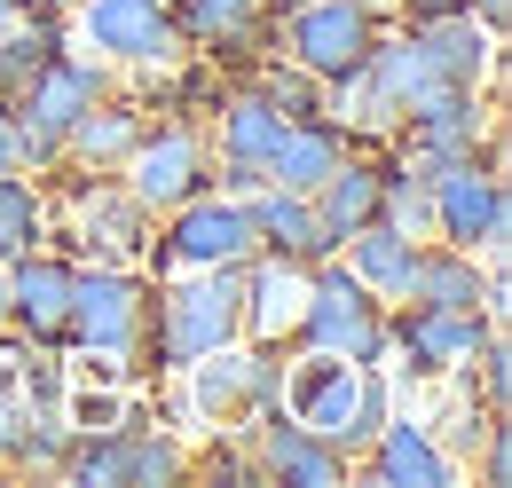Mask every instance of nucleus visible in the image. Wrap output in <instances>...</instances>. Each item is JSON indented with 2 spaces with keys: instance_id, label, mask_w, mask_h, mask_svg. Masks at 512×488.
Here are the masks:
<instances>
[{
  "instance_id": "31",
  "label": "nucleus",
  "mask_w": 512,
  "mask_h": 488,
  "mask_svg": "<svg viewBox=\"0 0 512 488\" xmlns=\"http://www.w3.org/2000/svg\"><path fill=\"white\" fill-rule=\"evenodd\" d=\"M32 433V410H24V386L8 378V363H0V457H16V441Z\"/></svg>"
},
{
  "instance_id": "39",
  "label": "nucleus",
  "mask_w": 512,
  "mask_h": 488,
  "mask_svg": "<svg viewBox=\"0 0 512 488\" xmlns=\"http://www.w3.org/2000/svg\"><path fill=\"white\" fill-rule=\"evenodd\" d=\"M8 16H16V0H0V24H8Z\"/></svg>"
},
{
  "instance_id": "41",
  "label": "nucleus",
  "mask_w": 512,
  "mask_h": 488,
  "mask_svg": "<svg viewBox=\"0 0 512 488\" xmlns=\"http://www.w3.org/2000/svg\"><path fill=\"white\" fill-rule=\"evenodd\" d=\"M166 8H174V0H166Z\"/></svg>"
},
{
  "instance_id": "22",
  "label": "nucleus",
  "mask_w": 512,
  "mask_h": 488,
  "mask_svg": "<svg viewBox=\"0 0 512 488\" xmlns=\"http://www.w3.org/2000/svg\"><path fill=\"white\" fill-rule=\"evenodd\" d=\"M308 205H316V229L331 244H347L363 221H379V166H355V158H339L316 189H308Z\"/></svg>"
},
{
  "instance_id": "38",
  "label": "nucleus",
  "mask_w": 512,
  "mask_h": 488,
  "mask_svg": "<svg viewBox=\"0 0 512 488\" xmlns=\"http://www.w3.org/2000/svg\"><path fill=\"white\" fill-rule=\"evenodd\" d=\"M0 323H8V268H0Z\"/></svg>"
},
{
  "instance_id": "1",
  "label": "nucleus",
  "mask_w": 512,
  "mask_h": 488,
  "mask_svg": "<svg viewBox=\"0 0 512 488\" xmlns=\"http://www.w3.org/2000/svg\"><path fill=\"white\" fill-rule=\"evenodd\" d=\"M276 394L292 402V418L308 433L339 441V449H363V441L386 426V386L371 378V363H347V355H323V347L292 370Z\"/></svg>"
},
{
  "instance_id": "4",
  "label": "nucleus",
  "mask_w": 512,
  "mask_h": 488,
  "mask_svg": "<svg viewBox=\"0 0 512 488\" xmlns=\"http://www.w3.org/2000/svg\"><path fill=\"white\" fill-rule=\"evenodd\" d=\"M71 347H87V355H103V363H119V355H142V339H150V292L134 284L127 268H71V323H64Z\"/></svg>"
},
{
  "instance_id": "18",
  "label": "nucleus",
  "mask_w": 512,
  "mask_h": 488,
  "mask_svg": "<svg viewBox=\"0 0 512 488\" xmlns=\"http://www.w3.org/2000/svg\"><path fill=\"white\" fill-rule=\"evenodd\" d=\"M410 142H418V166H442V158H465L481 142V111H473V87H426L410 111Z\"/></svg>"
},
{
  "instance_id": "12",
  "label": "nucleus",
  "mask_w": 512,
  "mask_h": 488,
  "mask_svg": "<svg viewBox=\"0 0 512 488\" xmlns=\"http://www.w3.org/2000/svg\"><path fill=\"white\" fill-rule=\"evenodd\" d=\"M276 363L260 355H237V347H213L190 363V402L197 418H245V410H276Z\"/></svg>"
},
{
  "instance_id": "8",
  "label": "nucleus",
  "mask_w": 512,
  "mask_h": 488,
  "mask_svg": "<svg viewBox=\"0 0 512 488\" xmlns=\"http://www.w3.org/2000/svg\"><path fill=\"white\" fill-rule=\"evenodd\" d=\"M253 252H260V237H253L245 197H205L197 189L190 205H174V229L158 244V268H245Z\"/></svg>"
},
{
  "instance_id": "9",
  "label": "nucleus",
  "mask_w": 512,
  "mask_h": 488,
  "mask_svg": "<svg viewBox=\"0 0 512 488\" xmlns=\"http://www.w3.org/2000/svg\"><path fill=\"white\" fill-rule=\"evenodd\" d=\"M134 174V205L142 213H174V205H190L197 189H205V150H197L190 126H158V134H134V150L119 158Z\"/></svg>"
},
{
  "instance_id": "13",
  "label": "nucleus",
  "mask_w": 512,
  "mask_h": 488,
  "mask_svg": "<svg viewBox=\"0 0 512 488\" xmlns=\"http://www.w3.org/2000/svg\"><path fill=\"white\" fill-rule=\"evenodd\" d=\"M308 260H276V252H253L245 260V323L237 331H253L260 347H276V339H292L300 331V315H308Z\"/></svg>"
},
{
  "instance_id": "23",
  "label": "nucleus",
  "mask_w": 512,
  "mask_h": 488,
  "mask_svg": "<svg viewBox=\"0 0 512 488\" xmlns=\"http://www.w3.org/2000/svg\"><path fill=\"white\" fill-rule=\"evenodd\" d=\"M339 158H347V150H339V134H331L323 119H292V126H284V142L268 150L260 182H268V189H300V197H308Z\"/></svg>"
},
{
  "instance_id": "37",
  "label": "nucleus",
  "mask_w": 512,
  "mask_h": 488,
  "mask_svg": "<svg viewBox=\"0 0 512 488\" xmlns=\"http://www.w3.org/2000/svg\"><path fill=\"white\" fill-rule=\"evenodd\" d=\"M449 8H465V0H410V16L426 24V16H449Z\"/></svg>"
},
{
  "instance_id": "2",
  "label": "nucleus",
  "mask_w": 512,
  "mask_h": 488,
  "mask_svg": "<svg viewBox=\"0 0 512 488\" xmlns=\"http://www.w3.org/2000/svg\"><path fill=\"white\" fill-rule=\"evenodd\" d=\"M245 323V268H190L182 284L158 292V363L190 370L213 347H237Z\"/></svg>"
},
{
  "instance_id": "7",
  "label": "nucleus",
  "mask_w": 512,
  "mask_h": 488,
  "mask_svg": "<svg viewBox=\"0 0 512 488\" xmlns=\"http://www.w3.org/2000/svg\"><path fill=\"white\" fill-rule=\"evenodd\" d=\"M292 63L308 71V79H355L363 56L379 48V16H371V0H300L292 8Z\"/></svg>"
},
{
  "instance_id": "36",
  "label": "nucleus",
  "mask_w": 512,
  "mask_h": 488,
  "mask_svg": "<svg viewBox=\"0 0 512 488\" xmlns=\"http://www.w3.org/2000/svg\"><path fill=\"white\" fill-rule=\"evenodd\" d=\"M16 8H24V16H40V24H56V16H71L79 0H16Z\"/></svg>"
},
{
  "instance_id": "17",
  "label": "nucleus",
  "mask_w": 512,
  "mask_h": 488,
  "mask_svg": "<svg viewBox=\"0 0 512 488\" xmlns=\"http://www.w3.org/2000/svg\"><path fill=\"white\" fill-rule=\"evenodd\" d=\"M371 473H379L386 488H449L457 481L449 449L418 426V418H394V426L371 433Z\"/></svg>"
},
{
  "instance_id": "35",
  "label": "nucleus",
  "mask_w": 512,
  "mask_h": 488,
  "mask_svg": "<svg viewBox=\"0 0 512 488\" xmlns=\"http://www.w3.org/2000/svg\"><path fill=\"white\" fill-rule=\"evenodd\" d=\"M16 166H24V158H16V111L0 103V174H16Z\"/></svg>"
},
{
  "instance_id": "16",
  "label": "nucleus",
  "mask_w": 512,
  "mask_h": 488,
  "mask_svg": "<svg viewBox=\"0 0 512 488\" xmlns=\"http://www.w3.org/2000/svg\"><path fill=\"white\" fill-rule=\"evenodd\" d=\"M410 40H418V56L434 63V79H442V87H481V79H489V63H497V48H489L497 32H489V24H473L465 8L426 16Z\"/></svg>"
},
{
  "instance_id": "20",
  "label": "nucleus",
  "mask_w": 512,
  "mask_h": 488,
  "mask_svg": "<svg viewBox=\"0 0 512 488\" xmlns=\"http://www.w3.org/2000/svg\"><path fill=\"white\" fill-rule=\"evenodd\" d=\"M245 213H253L260 252H276V260H308V268H316L323 252H331V237L316 229V205H308L300 189H268L260 182V197L245 205Z\"/></svg>"
},
{
  "instance_id": "11",
  "label": "nucleus",
  "mask_w": 512,
  "mask_h": 488,
  "mask_svg": "<svg viewBox=\"0 0 512 488\" xmlns=\"http://www.w3.org/2000/svg\"><path fill=\"white\" fill-rule=\"evenodd\" d=\"M481 339H489V315H481V307H410L402 331H386V347H394L410 370H426V378L473 363Z\"/></svg>"
},
{
  "instance_id": "10",
  "label": "nucleus",
  "mask_w": 512,
  "mask_h": 488,
  "mask_svg": "<svg viewBox=\"0 0 512 488\" xmlns=\"http://www.w3.org/2000/svg\"><path fill=\"white\" fill-rule=\"evenodd\" d=\"M79 32L95 56L119 63H166L182 48V24L166 0H79Z\"/></svg>"
},
{
  "instance_id": "15",
  "label": "nucleus",
  "mask_w": 512,
  "mask_h": 488,
  "mask_svg": "<svg viewBox=\"0 0 512 488\" xmlns=\"http://www.w3.org/2000/svg\"><path fill=\"white\" fill-rule=\"evenodd\" d=\"M260 465H268L276 481H308V488L347 481V449L323 441V433H308L300 418H284V410H260Z\"/></svg>"
},
{
  "instance_id": "14",
  "label": "nucleus",
  "mask_w": 512,
  "mask_h": 488,
  "mask_svg": "<svg viewBox=\"0 0 512 488\" xmlns=\"http://www.w3.org/2000/svg\"><path fill=\"white\" fill-rule=\"evenodd\" d=\"M8 323L24 339H40V347L64 339V323H71V268L64 260H40V252L8 260Z\"/></svg>"
},
{
  "instance_id": "34",
  "label": "nucleus",
  "mask_w": 512,
  "mask_h": 488,
  "mask_svg": "<svg viewBox=\"0 0 512 488\" xmlns=\"http://www.w3.org/2000/svg\"><path fill=\"white\" fill-rule=\"evenodd\" d=\"M481 441H489V449H481V473H489V481H505V473H512V441H505V426H489Z\"/></svg>"
},
{
  "instance_id": "21",
  "label": "nucleus",
  "mask_w": 512,
  "mask_h": 488,
  "mask_svg": "<svg viewBox=\"0 0 512 488\" xmlns=\"http://www.w3.org/2000/svg\"><path fill=\"white\" fill-rule=\"evenodd\" d=\"M347 268H355L379 300H402V292H410V268H418V237L379 213V221H363V229L347 237Z\"/></svg>"
},
{
  "instance_id": "43",
  "label": "nucleus",
  "mask_w": 512,
  "mask_h": 488,
  "mask_svg": "<svg viewBox=\"0 0 512 488\" xmlns=\"http://www.w3.org/2000/svg\"><path fill=\"white\" fill-rule=\"evenodd\" d=\"M0 363H8V355H0Z\"/></svg>"
},
{
  "instance_id": "26",
  "label": "nucleus",
  "mask_w": 512,
  "mask_h": 488,
  "mask_svg": "<svg viewBox=\"0 0 512 488\" xmlns=\"http://www.w3.org/2000/svg\"><path fill=\"white\" fill-rule=\"evenodd\" d=\"M260 8H268V0H174V24H182L190 40H205V48L237 56L260 32Z\"/></svg>"
},
{
  "instance_id": "40",
  "label": "nucleus",
  "mask_w": 512,
  "mask_h": 488,
  "mask_svg": "<svg viewBox=\"0 0 512 488\" xmlns=\"http://www.w3.org/2000/svg\"><path fill=\"white\" fill-rule=\"evenodd\" d=\"M371 8H386V0H371Z\"/></svg>"
},
{
  "instance_id": "5",
  "label": "nucleus",
  "mask_w": 512,
  "mask_h": 488,
  "mask_svg": "<svg viewBox=\"0 0 512 488\" xmlns=\"http://www.w3.org/2000/svg\"><path fill=\"white\" fill-rule=\"evenodd\" d=\"M426 197H434V229H442L457 252H505V182L489 158H442L426 166Z\"/></svg>"
},
{
  "instance_id": "42",
  "label": "nucleus",
  "mask_w": 512,
  "mask_h": 488,
  "mask_svg": "<svg viewBox=\"0 0 512 488\" xmlns=\"http://www.w3.org/2000/svg\"><path fill=\"white\" fill-rule=\"evenodd\" d=\"M292 8H300V0H292Z\"/></svg>"
},
{
  "instance_id": "29",
  "label": "nucleus",
  "mask_w": 512,
  "mask_h": 488,
  "mask_svg": "<svg viewBox=\"0 0 512 488\" xmlns=\"http://www.w3.org/2000/svg\"><path fill=\"white\" fill-rule=\"evenodd\" d=\"M56 48H64V40H56L40 16H32V32H8V40H0V95H16V87L40 71V63L56 56Z\"/></svg>"
},
{
  "instance_id": "19",
  "label": "nucleus",
  "mask_w": 512,
  "mask_h": 488,
  "mask_svg": "<svg viewBox=\"0 0 512 488\" xmlns=\"http://www.w3.org/2000/svg\"><path fill=\"white\" fill-rule=\"evenodd\" d=\"M284 111L268 103V95H237V103H221V158H229V182L237 189H260V166H268V150L284 142Z\"/></svg>"
},
{
  "instance_id": "27",
  "label": "nucleus",
  "mask_w": 512,
  "mask_h": 488,
  "mask_svg": "<svg viewBox=\"0 0 512 488\" xmlns=\"http://www.w3.org/2000/svg\"><path fill=\"white\" fill-rule=\"evenodd\" d=\"M40 221H48L40 189L24 182V174H0V268H8V260H24V252L40 244Z\"/></svg>"
},
{
  "instance_id": "25",
  "label": "nucleus",
  "mask_w": 512,
  "mask_h": 488,
  "mask_svg": "<svg viewBox=\"0 0 512 488\" xmlns=\"http://www.w3.org/2000/svg\"><path fill=\"white\" fill-rule=\"evenodd\" d=\"M402 300H418V307H481V315H489V284L473 276V252L449 244V252H418Z\"/></svg>"
},
{
  "instance_id": "6",
  "label": "nucleus",
  "mask_w": 512,
  "mask_h": 488,
  "mask_svg": "<svg viewBox=\"0 0 512 488\" xmlns=\"http://www.w3.org/2000/svg\"><path fill=\"white\" fill-rule=\"evenodd\" d=\"M300 339H308V347H323V355H347V363H379V355H386L379 292H371L355 268L308 276V315H300Z\"/></svg>"
},
{
  "instance_id": "33",
  "label": "nucleus",
  "mask_w": 512,
  "mask_h": 488,
  "mask_svg": "<svg viewBox=\"0 0 512 488\" xmlns=\"http://www.w3.org/2000/svg\"><path fill=\"white\" fill-rule=\"evenodd\" d=\"M71 418H79L71 433H103V426H119V394H79V402H71Z\"/></svg>"
},
{
  "instance_id": "3",
  "label": "nucleus",
  "mask_w": 512,
  "mask_h": 488,
  "mask_svg": "<svg viewBox=\"0 0 512 488\" xmlns=\"http://www.w3.org/2000/svg\"><path fill=\"white\" fill-rule=\"evenodd\" d=\"M95 95H103V71L56 48V56L16 87V103H8V111H16V158H32V166L64 158V126L79 119Z\"/></svg>"
},
{
  "instance_id": "28",
  "label": "nucleus",
  "mask_w": 512,
  "mask_h": 488,
  "mask_svg": "<svg viewBox=\"0 0 512 488\" xmlns=\"http://www.w3.org/2000/svg\"><path fill=\"white\" fill-rule=\"evenodd\" d=\"M79 229H87V244L127 252V244L142 237V205H134V189H87V197H79Z\"/></svg>"
},
{
  "instance_id": "24",
  "label": "nucleus",
  "mask_w": 512,
  "mask_h": 488,
  "mask_svg": "<svg viewBox=\"0 0 512 488\" xmlns=\"http://www.w3.org/2000/svg\"><path fill=\"white\" fill-rule=\"evenodd\" d=\"M134 134H142V119H134L127 103H103V95H95V103H87V111L64 126V158L95 166V174H111V166L134 150Z\"/></svg>"
},
{
  "instance_id": "30",
  "label": "nucleus",
  "mask_w": 512,
  "mask_h": 488,
  "mask_svg": "<svg viewBox=\"0 0 512 488\" xmlns=\"http://www.w3.org/2000/svg\"><path fill=\"white\" fill-rule=\"evenodd\" d=\"M182 473V449L166 433H134L127 426V488H150V481H174Z\"/></svg>"
},
{
  "instance_id": "32",
  "label": "nucleus",
  "mask_w": 512,
  "mask_h": 488,
  "mask_svg": "<svg viewBox=\"0 0 512 488\" xmlns=\"http://www.w3.org/2000/svg\"><path fill=\"white\" fill-rule=\"evenodd\" d=\"M473 363H481V394H489V410H505V394H512V355H505V339L489 331Z\"/></svg>"
}]
</instances>
